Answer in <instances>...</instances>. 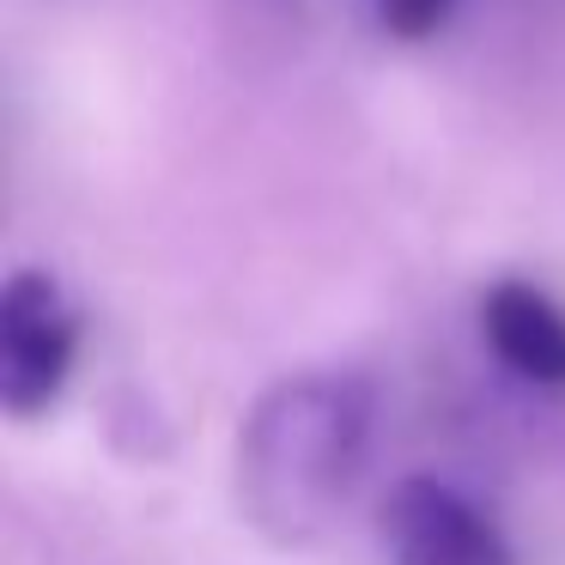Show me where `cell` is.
<instances>
[{
  "label": "cell",
  "instance_id": "cell-1",
  "mask_svg": "<svg viewBox=\"0 0 565 565\" xmlns=\"http://www.w3.org/2000/svg\"><path fill=\"white\" fill-rule=\"evenodd\" d=\"M371 390L353 371H298L237 431V504L274 547H305L334 523L365 462Z\"/></svg>",
  "mask_w": 565,
  "mask_h": 565
},
{
  "label": "cell",
  "instance_id": "cell-2",
  "mask_svg": "<svg viewBox=\"0 0 565 565\" xmlns=\"http://www.w3.org/2000/svg\"><path fill=\"white\" fill-rule=\"evenodd\" d=\"M79 353V322L62 286L38 268H19L0 292V407L13 419H38L62 395Z\"/></svg>",
  "mask_w": 565,
  "mask_h": 565
},
{
  "label": "cell",
  "instance_id": "cell-3",
  "mask_svg": "<svg viewBox=\"0 0 565 565\" xmlns=\"http://www.w3.org/2000/svg\"><path fill=\"white\" fill-rule=\"evenodd\" d=\"M377 535L395 565H511L499 529L431 475L395 480L377 511Z\"/></svg>",
  "mask_w": 565,
  "mask_h": 565
},
{
  "label": "cell",
  "instance_id": "cell-4",
  "mask_svg": "<svg viewBox=\"0 0 565 565\" xmlns=\"http://www.w3.org/2000/svg\"><path fill=\"white\" fill-rule=\"evenodd\" d=\"M487 347L541 390H565V310L529 280H499L480 298Z\"/></svg>",
  "mask_w": 565,
  "mask_h": 565
},
{
  "label": "cell",
  "instance_id": "cell-5",
  "mask_svg": "<svg viewBox=\"0 0 565 565\" xmlns=\"http://www.w3.org/2000/svg\"><path fill=\"white\" fill-rule=\"evenodd\" d=\"M450 7H456V0H377V19H383L390 38L419 43V38H431V31L450 19Z\"/></svg>",
  "mask_w": 565,
  "mask_h": 565
}]
</instances>
